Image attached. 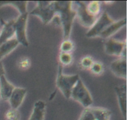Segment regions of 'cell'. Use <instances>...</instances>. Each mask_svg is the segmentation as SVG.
<instances>
[{"label":"cell","instance_id":"1","mask_svg":"<svg viewBox=\"0 0 127 120\" xmlns=\"http://www.w3.org/2000/svg\"><path fill=\"white\" fill-rule=\"evenodd\" d=\"M57 15L63 31V39H69L73 21L76 12L73 7L72 1H55Z\"/></svg>","mask_w":127,"mask_h":120},{"label":"cell","instance_id":"2","mask_svg":"<svg viewBox=\"0 0 127 120\" xmlns=\"http://www.w3.org/2000/svg\"><path fill=\"white\" fill-rule=\"evenodd\" d=\"M58 65V75L56 82L57 87L64 97L67 99H69L71 97L72 90L80 79V77L78 74L70 75L63 74L62 72L63 67L60 64Z\"/></svg>","mask_w":127,"mask_h":120},{"label":"cell","instance_id":"3","mask_svg":"<svg viewBox=\"0 0 127 120\" xmlns=\"http://www.w3.org/2000/svg\"><path fill=\"white\" fill-rule=\"evenodd\" d=\"M29 14L39 17L43 24H48L57 16L55 1H37V6Z\"/></svg>","mask_w":127,"mask_h":120},{"label":"cell","instance_id":"4","mask_svg":"<svg viewBox=\"0 0 127 120\" xmlns=\"http://www.w3.org/2000/svg\"><path fill=\"white\" fill-rule=\"evenodd\" d=\"M70 98L80 103L84 108L91 107L93 103L91 95L81 78L72 90Z\"/></svg>","mask_w":127,"mask_h":120},{"label":"cell","instance_id":"5","mask_svg":"<svg viewBox=\"0 0 127 120\" xmlns=\"http://www.w3.org/2000/svg\"><path fill=\"white\" fill-rule=\"evenodd\" d=\"M29 12L21 14L16 19H14V27L15 31V38L19 44L27 47L29 45L26 34L27 22Z\"/></svg>","mask_w":127,"mask_h":120},{"label":"cell","instance_id":"6","mask_svg":"<svg viewBox=\"0 0 127 120\" xmlns=\"http://www.w3.org/2000/svg\"><path fill=\"white\" fill-rule=\"evenodd\" d=\"M87 4L84 1L73 2V7L76 12L79 23L84 27L91 28L98 17H95L88 12L86 8Z\"/></svg>","mask_w":127,"mask_h":120},{"label":"cell","instance_id":"7","mask_svg":"<svg viewBox=\"0 0 127 120\" xmlns=\"http://www.w3.org/2000/svg\"><path fill=\"white\" fill-rule=\"evenodd\" d=\"M114 21H115L111 18L109 14L106 11H104L97 18L94 24L86 32V36L88 38H95L96 37H99L100 33Z\"/></svg>","mask_w":127,"mask_h":120},{"label":"cell","instance_id":"8","mask_svg":"<svg viewBox=\"0 0 127 120\" xmlns=\"http://www.w3.org/2000/svg\"><path fill=\"white\" fill-rule=\"evenodd\" d=\"M104 46L105 52L107 55L126 58V41H120L115 39L109 38L107 39Z\"/></svg>","mask_w":127,"mask_h":120},{"label":"cell","instance_id":"9","mask_svg":"<svg viewBox=\"0 0 127 120\" xmlns=\"http://www.w3.org/2000/svg\"><path fill=\"white\" fill-rule=\"evenodd\" d=\"M27 94V90L21 87H15L8 101L11 108L18 109L23 103Z\"/></svg>","mask_w":127,"mask_h":120},{"label":"cell","instance_id":"10","mask_svg":"<svg viewBox=\"0 0 127 120\" xmlns=\"http://www.w3.org/2000/svg\"><path fill=\"white\" fill-rule=\"evenodd\" d=\"M1 22L2 24V28L1 30L0 33V46L14 38V37H15V31L14 27V19L11 20L7 22L1 20Z\"/></svg>","mask_w":127,"mask_h":120},{"label":"cell","instance_id":"11","mask_svg":"<svg viewBox=\"0 0 127 120\" xmlns=\"http://www.w3.org/2000/svg\"><path fill=\"white\" fill-rule=\"evenodd\" d=\"M127 24V19L126 17L121 19L119 21H115L113 23L109 25L105 30L102 31L99 35V37H101L105 39H108L110 38L111 36L115 34L116 32L120 31L121 29L125 27Z\"/></svg>","mask_w":127,"mask_h":120},{"label":"cell","instance_id":"12","mask_svg":"<svg viewBox=\"0 0 127 120\" xmlns=\"http://www.w3.org/2000/svg\"><path fill=\"white\" fill-rule=\"evenodd\" d=\"M110 68L111 72L116 77L119 78H127V59L120 57L119 59L110 63Z\"/></svg>","mask_w":127,"mask_h":120},{"label":"cell","instance_id":"13","mask_svg":"<svg viewBox=\"0 0 127 120\" xmlns=\"http://www.w3.org/2000/svg\"><path fill=\"white\" fill-rule=\"evenodd\" d=\"M115 93L118 98L119 107L124 118H126L127 112V86L126 84L116 87L115 88Z\"/></svg>","mask_w":127,"mask_h":120},{"label":"cell","instance_id":"14","mask_svg":"<svg viewBox=\"0 0 127 120\" xmlns=\"http://www.w3.org/2000/svg\"><path fill=\"white\" fill-rule=\"evenodd\" d=\"M15 86L6 79L5 75L0 78V98L4 101H8Z\"/></svg>","mask_w":127,"mask_h":120},{"label":"cell","instance_id":"15","mask_svg":"<svg viewBox=\"0 0 127 120\" xmlns=\"http://www.w3.org/2000/svg\"><path fill=\"white\" fill-rule=\"evenodd\" d=\"M46 105L43 101L38 100L34 103L32 113L29 120H43Z\"/></svg>","mask_w":127,"mask_h":120},{"label":"cell","instance_id":"16","mask_svg":"<svg viewBox=\"0 0 127 120\" xmlns=\"http://www.w3.org/2000/svg\"><path fill=\"white\" fill-rule=\"evenodd\" d=\"M19 44L16 38H13L0 46V62L1 60L9 54Z\"/></svg>","mask_w":127,"mask_h":120},{"label":"cell","instance_id":"17","mask_svg":"<svg viewBox=\"0 0 127 120\" xmlns=\"http://www.w3.org/2000/svg\"><path fill=\"white\" fill-rule=\"evenodd\" d=\"M95 120H110L112 112L107 108L101 107H90Z\"/></svg>","mask_w":127,"mask_h":120},{"label":"cell","instance_id":"18","mask_svg":"<svg viewBox=\"0 0 127 120\" xmlns=\"http://www.w3.org/2000/svg\"><path fill=\"white\" fill-rule=\"evenodd\" d=\"M27 1H0V7L5 5H11L16 7L21 14L28 12L27 9Z\"/></svg>","mask_w":127,"mask_h":120},{"label":"cell","instance_id":"19","mask_svg":"<svg viewBox=\"0 0 127 120\" xmlns=\"http://www.w3.org/2000/svg\"><path fill=\"white\" fill-rule=\"evenodd\" d=\"M86 8L88 12L91 15L95 17H98V15L100 14L101 10V6H100V1H91L89 3L87 4Z\"/></svg>","mask_w":127,"mask_h":120},{"label":"cell","instance_id":"20","mask_svg":"<svg viewBox=\"0 0 127 120\" xmlns=\"http://www.w3.org/2000/svg\"><path fill=\"white\" fill-rule=\"evenodd\" d=\"M59 64L63 66L70 65L73 61L71 54L60 52L59 55Z\"/></svg>","mask_w":127,"mask_h":120},{"label":"cell","instance_id":"21","mask_svg":"<svg viewBox=\"0 0 127 120\" xmlns=\"http://www.w3.org/2000/svg\"><path fill=\"white\" fill-rule=\"evenodd\" d=\"M17 65L20 70H27L31 66V59L27 56H22L17 60Z\"/></svg>","mask_w":127,"mask_h":120},{"label":"cell","instance_id":"22","mask_svg":"<svg viewBox=\"0 0 127 120\" xmlns=\"http://www.w3.org/2000/svg\"><path fill=\"white\" fill-rule=\"evenodd\" d=\"M74 44L73 41L69 39H66L61 43L60 51V52L71 54V52L74 50Z\"/></svg>","mask_w":127,"mask_h":120},{"label":"cell","instance_id":"23","mask_svg":"<svg viewBox=\"0 0 127 120\" xmlns=\"http://www.w3.org/2000/svg\"><path fill=\"white\" fill-rule=\"evenodd\" d=\"M21 113L18 109L10 108L5 113L6 120H21Z\"/></svg>","mask_w":127,"mask_h":120},{"label":"cell","instance_id":"24","mask_svg":"<svg viewBox=\"0 0 127 120\" xmlns=\"http://www.w3.org/2000/svg\"><path fill=\"white\" fill-rule=\"evenodd\" d=\"M90 71L92 73L95 75H100L104 72V65L99 62H94L90 68Z\"/></svg>","mask_w":127,"mask_h":120},{"label":"cell","instance_id":"25","mask_svg":"<svg viewBox=\"0 0 127 120\" xmlns=\"http://www.w3.org/2000/svg\"><path fill=\"white\" fill-rule=\"evenodd\" d=\"M94 62V60H93V59L91 56H86L83 57L81 59L80 62H79V65H80L81 68H83V69L89 70Z\"/></svg>","mask_w":127,"mask_h":120},{"label":"cell","instance_id":"26","mask_svg":"<svg viewBox=\"0 0 127 120\" xmlns=\"http://www.w3.org/2000/svg\"><path fill=\"white\" fill-rule=\"evenodd\" d=\"M79 120H95L93 112L91 110L90 107L84 108L81 115Z\"/></svg>","mask_w":127,"mask_h":120},{"label":"cell","instance_id":"27","mask_svg":"<svg viewBox=\"0 0 127 120\" xmlns=\"http://www.w3.org/2000/svg\"><path fill=\"white\" fill-rule=\"evenodd\" d=\"M5 75V70L4 68L3 64H2V62H0V78L1 76Z\"/></svg>","mask_w":127,"mask_h":120},{"label":"cell","instance_id":"28","mask_svg":"<svg viewBox=\"0 0 127 120\" xmlns=\"http://www.w3.org/2000/svg\"><path fill=\"white\" fill-rule=\"evenodd\" d=\"M105 3H106V4H109V3H113V2H105Z\"/></svg>","mask_w":127,"mask_h":120},{"label":"cell","instance_id":"29","mask_svg":"<svg viewBox=\"0 0 127 120\" xmlns=\"http://www.w3.org/2000/svg\"><path fill=\"white\" fill-rule=\"evenodd\" d=\"M0 33H1V30H0Z\"/></svg>","mask_w":127,"mask_h":120}]
</instances>
